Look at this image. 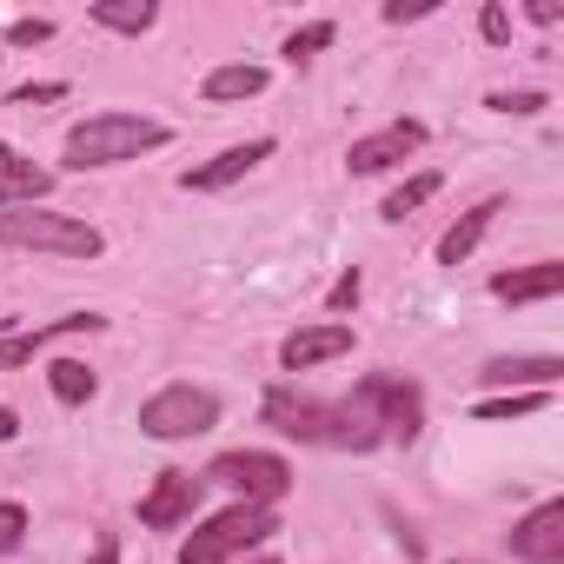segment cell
Returning <instances> with one entry per match:
<instances>
[{
    "label": "cell",
    "mask_w": 564,
    "mask_h": 564,
    "mask_svg": "<svg viewBox=\"0 0 564 564\" xmlns=\"http://www.w3.org/2000/svg\"><path fill=\"white\" fill-rule=\"evenodd\" d=\"M538 405H544V392H505V399H478L471 419H524V412H538Z\"/></svg>",
    "instance_id": "7402d4cb"
},
{
    "label": "cell",
    "mask_w": 564,
    "mask_h": 564,
    "mask_svg": "<svg viewBox=\"0 0 564 564\" xmlns=\"http://www.w3.org/2000/svg\"><path fill=\"white\" fill-rule=\"evenodd\" d=\"M259 160H272V140H239V147H226V153H213L206 166H193L180 186L186 193H219V186H232V180H246Z\"/></svg>",
    "instance_id": "8fae6325"
},
{
    "label": "cell",
    "mask_w": 564,
    "mask_h": 564,
    "mask_svg": "<svg viewBox=\"0 0 564 564\" xmlns=\"http://www.w3.org/2000/svg\"><path fill=\"white\" fill-rule=\"evenodd\" d=\"M538 28H551V21H564V8H557V0H531V8H524Z\"/></svg>",
    "instance_id": "4dcf8cb0"
},
{
    "label": "cell",
    "mask_w": 564,
    "mask_h": 564,
    "mask_svg": "<svg viewBox=\"0 0 564 564\" xmlns=\"http://www.w3.org/2000/svg\"><path fill=\"white\" fill-rule=\"evenodd\" d=\"M199 94H206L213 107H226V100H252V94H265V67H252V61H232V67H213Z\"/></svg>",
    "instance_id": "e0dca14e"
},
{
    "label": "cell",
    "mask_w": 564,
    "mask_h": 564,
    "mask_svg": "<svg viewBox=\"0 0 564 564\" xmlns=\"http://www.w3.org/2000/svg\"><path fill=\"white\" fill-rule=\"evenodd\" d=\"M199 491H206V478H193V471H160L153 491L140 498V524H147V531H180V524H193Z\"/></svg>",
    "instance_id": "52a82bcc"
},
{
    "label": "cell",
    "mask_w": 564,
    "mask_h": 564,
    "mask_svg": "<svg viewBox=\"0 0 564 564\" xmlns=\"http://www.w3.org/2000/svg\"><path fill=\"white\" fill-rule=\"evenodd\" d=\"M54 100H67V80H28V87H14V107H54Z\"/></svg>",
    "instance_id": "cb8c5ba5"
},
{
    "label": "cell",
    "mask_w": 564,
    "mask_h": 564,
    "mask_svg": "<svg viewBox=\"0 0 564 564\" xmlns=\"http://www.w3.org/2000/svg\"><path fill=\"white\" fill-rule=\"evenodd\" d=\"M333 41H339V28H333V21H306V28H293V34H286V61L300 67V61H313V54H326Z\"/></svg>",
    "instance_id": "44dd1931"
},
{
    "label": "cell",
    "mask_w": 564,
    "mask_h": 564,
    "mask_svg": "<svg viewBox=\"0 0 564 564\" xmlns=\"http://www.w3.org/2000/svg\"><path fill=\"white\" fill-rule=\"evenodd\" d=\"M491 107H498V113H538L544 94H531V87H524V94H491Z\"/></svg>",
    "instance_id": "83f0119b"
},
{
    "label": "cell",
    "mask_w": 564,
    "mask_h": 564,
    "mask_svg": "<svg viewBox=\"0 0 564 564\" xmlns=\"http://www.w3.org/2000/svg\"><path fill=\"white\" fill-rule=\"evenodd\" d=\"M478 34H485L491 47H505V41H511V14L498 8V0H491V8H485V14H478Z\"/></svg>",
    "instance_id": "484cf974"
},
{
    "label": "cell",
    "mask_w": 564,
    "mask_h": 564,
    "mask_svg": "<svg viewBox=\"0 0 564 564\" xmlns=\"http://www.w3.org/2000/svg\"><path fill=\"white\" fill-rule=\"evenodd\" d=\"M498 213H505V199H498V193H491V199H478V206H471V213H465L445 239H438V265H465V259L478 252V239L498 226Z\"/></svg>",
    "instance_id": "2e32d148"
},
{
    "label": "cell",
    "mask_w": 564,
    "mask_h": 564,
    "mask_svg": "<svg viewBox=\"0 0 564 564\" xmlns=\"http://www.w3.org/2000/svg\"><path fill=\"white\" fill-rule=\"evenodd\" d=\"M213 425H219V399H213L206 386H166V392H153V399L140 405V432L160 438V445L199 438V432H213Z\"/></svg>",
    "instance_id": "5b68a950"
},
{
    "label": "cell",
    "mask_w": 564,
    "mask_h": 564,
    "mask_svg": "<svg viewBox=\"0 0 564 564\" xmlns=\"http://www.w3.org/2000/svg\"><path fill=\"white\" fill-rule=\"evenodd\" d=\"M47 386H54L61 405H87V399L100 392V379H94L80 359H54V366H47Z\"/></svg>",
    "instance_id": "d6986e66"
},
{
    "label": "cell",
    "mask_w": 564,
    "mask_h": 564,
    "mask_svg": "<svg viewBox=\"0 0 564 564\" xmlns=\"http://www.w3.org/2000/svg\"><path fill=\"white\" fill-rule=\"evenodd\" d=\"M14 432H21V419H14V412H8V405H0V445H8V438H14Z\"/></svg>",
    "instance_id": "1f68e13d"
},
{
    "label": "cell",
    "mask_w": 564,
    "mask_h": 564,
    "mask_svg": "<svg viewBox=\"0 0 564 564\" xmlns=\"http://www.w3.org/2000/svg\"><path fill=\"white\" fill-rule=\"evenodd\" d=\"M326 306H333V313L359 306V272H346V279H339V286H333V300H326Z\"/></svg>",
    "instance_id": "f1b7e54d"
},
{
    "label": "cell",
    "mask_w": 564,
    "mask_h": 564,
    "mask_svg": "<svg viewBox=\"0 0 564 564\" xmlns=\"http://www.w3.org/2000/svg\"><path fill=\"white\" fill-rule=\"evenodd\" d=\"M166 140H173V127H160L147 113H94L67 133V166H80V173L87 166H120V160H140Z\"/></svg>",
    "instance_id": "6da1fadb"
},
{
    "label": "cell",
    "mask_w": 564,
    "mask_h": 564,
    "mask_svg": "<svg viewBox=\"0 0 564 564\" xmlns=\"http://www.w3.org/2000/svg\"><path fill=\"white\" fill-rule=\"evenodd\" d=\"M252 564H279V557H252Z\"/></svg>",
    "instance_id": "d6a6232c"
},
{
    "label": "cell",
    "mask_w": 564,
    "mask_h": 564,
    "mask_svg": "<svg viewBox=\"0 0 564 564\" xmlns=\"http://www.w3.org/2000/svg\"><path fill=\"white\" fill-rule=\"evenodd\" d=\"M478 379H485V386H498V392H518V386L551 392V386L564 379V359H557V352H538V359H491Z\"/></svg>",
    "instance_id": "5bb4252c"
},
{
    "label": "cell",
    "mask_w": 564,
    "mask_h": 564,
    "mask_svg": "<svg viewBox=\"0 0 564 564\" xmlns=\"http://www.w3.org/2000/svg\"><path fill=\"white\" fill-rule=\"evenodd\" d=\"M272 531H279L272 505H226L180 544V564H232L239 551H259Z\"/></svg>",
    "instance_id": "3957f363"
},
{
    "label": "cell",
    "mask_w": 564,
    "mask_h": 564,
    "mask_svg": "<svg viewBox=\"0 0 564 564\" xmlns=\"http://www.w3.org/2000/svg\"><path fill=\"white\" fill-rule=\"evenodd\" d=\"M346 352H352V326L326 319V326H300L286 346H279V366H286V372H313V366L346 359Z\"/></svg>",
    "instance_id": "30bf717a"
},
{
    "label": "cell",
    "mask_w": 564,
    "mask_h": 564,
    "mask_svg": "<svg viewBox=\"0 0 564 564\" xmlns=\"http://www.w3.org/2000/svg\"><path fill=\"white\" fill-rule=\"evenodd\" d=\"M0 246H21V252H61V259H100L107 239L74 219V213H47V206H8L0 213Z\"/></svg>",
    "instance_id": "7a4b0ae2"
},
{
    "label": "cell",
    "mask_w": 564,
    "mask_h": 564,
    "mask_svg": "<svg viewBox=\"0 0 564 564\" xmlns=\"http://www.w3.org/2000/svg\"><path fill=\"white\" fill-rule=\"evenodd\" d=\"M87 564H120V538H113V531H100V538H94V557H87Z\"/></svg>",
    "instance_id": "f546056e"
},
{
    "label": "cell",
    "mask_w": 564,
    "mask_h": 564,
    "mask_svg": "<svg viewBox=\"0 0 564 564\" xmlns=\"http://www.w3.org/2000/svg\"><path fill=\"white\" fill-rule=\"evenodd\" d=\"M425 14H438V0H386V21H392V28L425 21Z\"/></svg>",
    "instance_id": "d4e9b609"
},
{
    "label": "cell",
    "mask_w": 564,
    "mask_h": 564,
    "mask_svg": "<svg viewBox=\"0 0 564 564\" xmlns=\"http://www.w3.org/2000/svg\"><path fill=\"white\" fill-rule=\"evenodd\" d=\"M199 478L239 491V505H279V498L293 491V465L279 458V452H219Z\"/></svg>",
    "instance_id": "277c9868"
},
{
    "label": "cell",
    "mask_w": 564,
    "mask_h": 564,
    "mask_svg": "<svg viewBox=\"0 0 564 564\" xmlns=\"http://www.w3.org/2000/svg\"><path fill=\"white\" fill-rule=\"evenodd\" d=\"M41 41H54V21H14L8 28V47H41Z\"/></svg>",
    "instance_id": "4316f807"
},
{
    "label": "cell",
    "mask_w": 564,
    "mask_h": 564,
    "mask_svg": "<svg viewBox=\"0 0 564 564\" xmlns=\"http://www.w3.org/2000/svg\"><path fill=\"white\" fill-rule=\"evenodd\" d=\"M100 28H113V34H147L153 21H160V8H153V0H94V8H87Z\"/></svg>",
    "instance_id": "ac0fdd59"
},
{
    "label": "cell",
    "mask_w": 564,
    "mask_h": 564,
    "mask_svg": "<svg viewBox=\"0 0 564 564\" xmlns=\"http://www.w3.org/2000/svg\"><path fill=\"white\" fill-rule=\"evenodd\" d=\"M28 544V511L21 505H0V557Z\"/></svg>",
    "instance_id": "603a6c76"
},
{
    "label": "cell",
    "mask_w": 564,
    "mask_h": 564,
    "mask_svg": "<svg viewBox=\"0 0 564 564\" xmlns=\"http://www.w3.org/2000/svg\"><path fill=\"white\" fill-rule=\"evenodd\" d=\"M432 193H438V173H412L405 186H392V193H386V206H379V213H386V219H405V213H419Z\"/></svg>",
    "instance_id": "ffe728a7"
},
{
    "label": "cell",
    "mask_w": 564,
    "mask_h": 564,
    "mask_svg": "<svg viewBox=\"0 0 564 564\" xmlns=\"http://www.w3.org/2000/svg\"><path fill=\"white\" fill-rule=\"evenodd\" d=\"M107 319L100 313H67V319H47V326H34V333H14V339H0V372H14V366H28L41 346H54L61 333H100Z\"/></svg>",
    "instance_id": "4fadbf2b"
},
{
    "label": "cell",
    "mask_w": 564,
    "mask_h": 564,
    "mask_svg": "<svg viewBox=\"0 0 564 564\" xmlns=\"http://www.w3.org/2000/svg\"><path fill=\"white\" fill-rule=\"evenodd\" d=\"M425 147V127L419 120H392V127H379V133H366V140H352V153H346V166L366 180V173H386V166H399V160H412Z\"/></svg>",
    "instance_id": "9c48e42d"
},
{
    "label": "cell",
    "mask_w": 564,
    "mask_h": 564,
    "mask_svg": "<svg viewBox=\"0 0 564 564\" xmlns=\"http://www.w3.org/2000/svg\"><path fill=\"white\" fill-rule=\"evenodd\" d=\"M491 293H498L505 306L557 300V293H564V265H557V259H538V265H524V272H498V279H491Z\"/></svg>",
    "instance_id": "9a60e30c"
},
{
    "label": "cell",
    "mask_w": 564,
    "mask_h": 564,
    "mask_svg": "<svg viewBox=\"0 0 564 564\" xmlns=\"http://www.w3.org/2000/svg\"><path fill=\"white\" fill-rule=\"evenodd\" d=\"M352 392L366 399V412L379 419V432H386L392 445H412V438L425 432V399H419L412 379H399V372H372V379H359Z\"/></svg>",
    "instance_id": "8992f818"
},
{
    "label": "cell",
    "mask_w": 564,
    "mask_h": 564,
    "mask_svg": "<svg viewBox=\"0 0 564 564\" xmlns=\"http://www.w3.org/2000/svg\"><path fill=\"white\" fill-rule=\"evenodd\" d=\"M47 193H54V173L34 166L21 147L0 140V213H8V206H41Z\"/></svg>",
    "instance_id": "7c38bea8"
},
{
    "label": "cell",
    "mask_w": 564,
    "mask_h": 564,
    "mask_svg": "<svg viewBox=\"0 0 564 564\" xmlns=\"http://www.w3.org/2000/svg\"><path fill=\"white\" fill-rule=\"evenodd\" d=\"M511 557L524 564H564V498H544L511 524Z\"/></svg>",
    "instance_id": "ba28073f"
}]
</instances>
